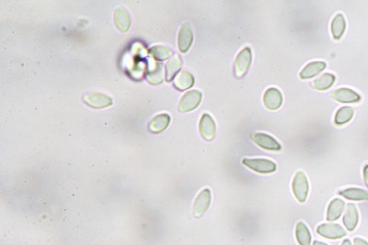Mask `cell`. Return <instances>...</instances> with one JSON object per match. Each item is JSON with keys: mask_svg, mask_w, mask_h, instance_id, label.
I'll list each match as a JSON object with an SVG mask.
<instances>
[{"mask_svg": "<svg viewBox=\"0 0 368 245\" xmlns=\"http://www.w3.org/2000/svg\"><path fill=\"white\" fill-rule=\"evenodd\" d=\"M84 102L93 108H105L112 105V98L101 93H89L83 97Z\"/></svg>", "mask_w": 368, "mask_h": 245, "instance_id": "cell-9", "label": "cell"}, {"mask_svg": "<svg viewBox=\"0 0 368 245\" xmlns=\"http://www.w3.org/2000/svg\"><path fill=\"white\" fill-rule=\"evenodd\" d=\"M251 139L253 140L260 148H264L267 150L272 151H280L281 150V145L275 140L271 135L262 134V133H256L251 135Z\"/></svg>", "mask_w": 368, "mask_h": 245, "instance_id": "cell-6", "label": "cell"}, {"mask_svg": "<svg viewBox=\"0 0 368 245\" xmlns=\"http://www.w3.org/2000/svg\"><path fill=\"white\" fill-rule=\"evenodd\" d=\"M163 66L159 63H156L152 69L147 71L146 79L149 83L153 85H159L163 81Z\"/></svg>", "mask_w": 368, "mask_h": 245, "instance_id": "cell-24", "label": "cell"}, {"mask_svg": "<svg viewBox=\"0 0 368 245\" xmlns=\"http://www.w3.org/2000/svg\"><path fill=\"white\" fill-rule=\"evenodd\" d=\"M346 22L342 14H338L331 22V33L335 40H340L345 31Z\"/></svg>", "mask_w": 368, "mask_h": 245, "instance_id": "cell-19", "label": "cell"}, {"mask_svg": "<svg viewBox=\"0 0 368 245\" xmlns=\"http://www.w3.org/2000/svg\"><path fill=\"white\" fill-rule=\"evenodd\" d=\"M354 242H355V245H368V242L365 241L364 239L356 238L354 240Z\"/></svg>", "mask_w": 368, "mask_h": 245, "instance_id": "cell-27", "label": "cell"}, {"mask_svg": "<svg viewBox=\"0 0 368 245\" xmlns=\"http://www.w3.org/2000/svg\"><path fill=\"white\" fill-rule=\"evenodd\" d=\"M202 101V93L198 90H191L185 93L179 103L178 109L181 113H187L198 107Z\"/></svg>", "mask_w": 368, "mask_h": 245, "instance_id": "cell-4", "label": "cell"}, {"mask_svg": "<svg viewBox=\"0 0 368 245\" xmlns=\"http://www.w3.org/2000/svg\"><path fill=\"white\" fill-rule=\"evenodd\" d=\"M292 189L296 198L299 200L300 203H304L308 194L309 185L308 181L303 172H299L295 175L293 180Z\"/></svg>", "mask_w": 368, "mask_h": 245, "instance_id": "cell-2", "label": "cell"}, {"mask_svg": "<svg viewBox=\"0 0 368 245\" xmlns=\"http://www.w3.org/2000/svg\"><path fill=\"white\" fill-rule=\"evenodd\" d=\"M353 116L354 109L350 106H344L337 111L334 121L337 125H343L344 123L349 122Z\"/></svg>", "mask_w": 368, "mask_h": 245, "instance_id": "cell-25", "label": "cell"}, {"mask_svg": "<svg viewBox=\"0 0 368 245\" xmlns=\"http://www.w3.org/2000/svg\"><path fill=\"white\" fill-rule=\"evenodd\" d=\"M171 121V117L167 114H161L159 116H155L149 123V130L152 133H160L164 131L169 125Z\"/></svg>", "mask_w": 368, "mask_h": 245, "instance_id": "cell-16", "label": "cell"}, {"mask_svg": "<svg viewBox=\"0 0 368 245\" xmlns=\"http://www.w3.org/2000/svg\"><path fill=\"white\" fill-rule=\"evenodd\" d=\"M242 163L260 174H271L276 170V164L273 161L264 159H244Z\"/></svg>", "mask_w": 368, "mask_h": 245, "instance_id": "cell-3", "label": "cell"}, {"mask_svg": "<svg viewBox=\"0 0 368 245\" xmlns=\"http://www.w3.org/2000/svg\"><path fill=\"white\" fill-rule=\"evenodd\" d=\"M149 53L150 55H152L155 59L159 60V61H163L167 58L172 57V50L168 49L165 46H160V45L153 46L152 48L149 50Z\"/></svg>", "mask_w": 368, "mask_h": 245, "instance_id": "cell-26", "label": "cell"}, {"mask_svg": "<svg viewBox=\"0 0 368 245\" xmlns=\"http://www.w3.org/2000/svg\"><path fill=\"white\" fill-rule=\"evenodd\" d=\"M263 103L268 109H278L283 103L282 93L275 88L268 89L263 96Z\"/></svg>", "mask_w": 368, "mask_h": 245, "instance_id": "cell-11", "label": "cell"}, {"mask_svg": "<svg viewBox=\"0 0 368 245\" xmlns=\"http://www.w3.org/2000/svg\"><path fill=\"white\" fill-rule=\"evenodd\" d=\"M358 212L356 209V206L350 203L347 206L346 212L343 217V224L347 228V230L352 232L356 229L357 223H358Z\"/></svg>", "mask_w": 368, "mask_h": 245, "instance_id": "cell-14", "label": "cell"}, {"mask_svg": "<svg viewBox=\"0 0 368 245\" xmlns=\"http://www.w3.org/2000/svg\"><path fill=\"white\" fill-rule=\"evenodd\" d=\"M317 233L325 238L336 239L343 238L347 232L342 226L338 224H321L317 227Z\"/></svg>", "mask_w": 368, "mask_h": 245, "instance_id": "cell-7", "label": "cell"}, {"mask_svg": "<svg viewBox=\"0 0 368 245\" xmlns=\"http://www.w3.org/2000/svg\"><path fill=\"white\" fill-rule=\"evenodd\" d=\"M332 97L340 103H357L361 100V97L356 91L346 88L335 90L332 93Z\"/></svg>", "mask_w": 368, "mask_h": 245, "instance_id": "cell-12", "label": "cell"}, {"mask_svg": "<svg viewBox=\"0 0 368 245\" xmlns=\"http://www.w3.org/2000/svg\"><path fill=\"white\" fill-rule=\"evenodd\" d=\"M327 64L324 62H312L310 64H307L305 67L302 69L299 74V77L301 79H309L311 77L317 76L320 72L326 68Z\"/></svg>", "mask_w": 368, "mask_h": 245, "instance_id": "cell-13", "label": "cell"}, {"mask_svg": "<svg viewBox=\"0 0 368 245\" xmlns=\"http://www.w3.org/2000/svg\"><path fill=\"white\" fill-rule=\"evenodd\" d=\"M314 245H326V244H324V243H322V242H318V241H316V242H314Z\"/></svg>", "mask_w": 368, "mask_h": 245, "instance_id": "cell-30", "label": "cell"}, {"mask_svg": "<svg viewBox=\"0 0 368 245\" xmlns=\"http://www.w3.org/2000/svg\"><path fill=\"white\" fill-rule=\"evenodd\" d=\"M335 81V77L331 74L326 73L322 76L316 78L312 83L311 86L317 90H326L330 89V87L333 85Z\"/></svg>", "mask_w": 368, "mask_h": 245, "instance_id": "cell-20", "label": "cell"}, {"mask_svg": "<svg viewBox=\"0 0 368 245\" xmlns=\"http://www.w3.org/2000/svg\"><path fill=\"white\" fill-rule=\"evenodd\" d=\"M364 179L368 186V165H366L364 168Z\"/></svg>", "mask_w": 368, "mask_h": 245, "instance_id": "cell-28", "label": "cell"}, {"mask_svg": "<svg viewBox=\"0 0 368 245\" xmlns=\"http://www.w3.org/2000/svg\"><path fill=\"white\" fill-rule=\"evenodd\" d=\"M182 67V59L178 55L173 56L169 62L166 64V80L168 82L172 81V78L175 77Z\"/></svg>", "mask_w": 368, "mask_h": 245, "instance_id": "cell-18", "label": "cell"}, {"mask_svg": "<svg viewBox=\"0 0 368 245\" xmlns=\"http://www.w3.org/2000/svg\"><path fill=\"white\" fill-rule=\"evenodd\" d=\"M296 237L300 245H311V233L305 223L299 222L296 228Z\"/></svg>", "mask_w": 368, "mask_h": 245, "instance_id": "cell-22", "label": "cell"}, {"mask_svg": "<svg viewBox=\"0 0 368 245\" xmlns=\"http://www.w3.org/2000/svg\"><path fill=\"white\" fill-rule=\"evenodd\" d=\"M216 123L208 114H204L200 121V133L204 139L212 140L216 135Z\"/></svg>", "mask_w": 368, "mask_h": 245, "instance_id": "cell-10", "label": "cell"}, {"mask_svg": "<svg viewBox=\"0 0 368 245\" xmlns=\"http://www.w3.org/2000/svg\"><path fill=\"white\" fill-rule=\"evenodd\" d=\"M339 194L345 197L346 199L355 200V201L368 200V191H365L363 189H358V188H349V189L341 191Z\"/></svg>", "mask_w": 368, "mask_h": 245, "instance_id": "cell-23", "label": "cell"}, {"mask_svg": "<svg viewBox=\"0 0 368 245\" xmlns=\"http://www.w3.org/2000/svg\"><path fill=\"white\" fill-rule=\"evenodd\" d=\"M252 61V53L249 47H245L237 56L234 64V74L237 77H242L247 73Z\"/></svg>", "mask_w": 368, "mask_h": 245, "instance_id": "cell-1", "label": "cell"}, {"mask_svg": "<svg viewBox=\"0 0 368 245\" xmlns=\"http://www.w3.org/2000/svg\"><path fill=\"white\" fill-rule=\"evenodd\" d=\"M343 207H344V202L343 200L338 199V198L332 200L328 208L327 219L330 221H333V220L339 219L343 213Z\"/></svg>", "mask_w": 368, "mask_h": 245, "instance_id": "cell-21", "label": "cell"}, {"mask_svg": "<svg viewBox=\"0 0 368 245\" xmlns=\"http://www.w3.org/2000/svg\"><path fill=\"white\" fill-rule=\"evenodd\" d=\"M211 204V192L209 189H204L198 194L193 206V214L196 219L203 217L208 210Z\"/></svg>", "mask_w": 368, "mask_h": 245, "instance_id": "cell-5", "label": "cell"}, {"mask_svg": "<svg viewBox=\"0 0 368 245\" xmlns=\"http://www.w3.org/2000/svg\"><path fill=\"white\" fill-rule=\"evenodd\" d=\"M115 22L116 27L123 32H126L131 24V20L128 13L122 8H117L115 10Z\"/></svg>", "mask_w": 368, "mask_h": 245, "instance_id": "cell-17", "label": "cell"}, {"mask_svg": "<svg viewBox=\"0 0 368 245\" xmlns=\"http://www.w3.org/2000/svg\"><path fill=\"white\" fill-rule=\"evenodd\" d=\"M193 41V33L190 26L187 23H184L179 32L178 46L180 51L186 53L190 49Z\"/></svg>", "mask_w": 368, "mask_h": 245, "instance_id": "cell-8", "label": "cell"}, {"mask_svg": "<svg viewBox=\"0 0 368 245\" xmlns=\"http://www.w3.org/2000/svg\"><path fill=\"white\" fill-rule=\"evenodd\" d=\"M194 85V77L187 72L183 71L176 76L174 81V87L179 90H186L191 88Z\"/></svg>", "mask_w": 368, "mask_h": 245, "instance_id": "cell-15", "label": "cell"}, {"mask_svg": "<svg viewBox=\"0 0 368 245\" xmlns=\"http://www.w3.org/2000/svg\"><path fill=\"white\" fill-rule=\"evenodd\" d=\"M352 245V244H351V242H350L348 239H346V240L343 241V245Z\"/></svg>", "mask_w": 368, "mask_h": 245, "instance_id": "cell-29", "label": "cell"}]
</instances>
